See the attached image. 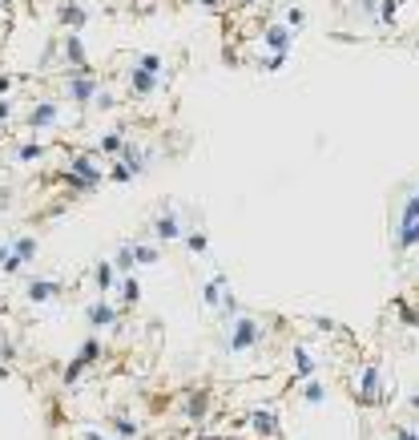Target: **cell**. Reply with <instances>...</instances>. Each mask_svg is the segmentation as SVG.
<instances>
[{"label": "cell", "mask_w": 419, "mask_h": 440, "mask_svg": "<svg viewBox=\"0 0 419 440\" xmlns=\"http://www.w3.org/2000/svg\"><path fill=\"white\" fill-rule=\"evenodd\" d=\"M262 45H266V53H290L295 49V28H286L283 21H274V25L262 28Z\"/></svg>", "instance_id": "52a82bcc"}, {"label": "cell", "mask_w": 419, "mask_h": 440, "mask_svg": "<svg viewBox=\"0 0 419 440\" xmlns=\"http://www.w3.org/2000/svg\"><path fill=\"white\" fill-rule=\"evenodd\" d=\"M97 89H101V81L93 77V69L89 73H69V81H65V93H69V101L77 109H89L93 97H97Z\"/></svg>", "instance_id": "5b68a950"}, {"label": "cell", "mask_w": 419, "mask_h": 440, "mask_svg": "<svg viewBox=\"0 0 419 440\" xmlns=\"http://www.w3.org/2000/svg\"><path fill=\"white\" fill-rule=\"evenodd\" d=\"M182 222H178V214L173 210H161L153 218V242H182Z\"/></svg>", "instance_id": "7c38bea8"}, {"label": "cell", "mask_w": 419, "mask_h": 440, "mask_svg": "<svg viewBox=\"0 0 419 440\" xmlns=\"http://www.w3.org/2000/svg\"><path fill=\"white\" fill-rule=\"evenodd\" d=\"M121 146H125V138H121V134H117V129L101 138V150H105V154H121Z\"/></svg>", "instance_id": "d4e9b609"}, {"label": "cell", "mask_w": 419, "mask_h": 440, "mask_svg": "<svg viewBox=\"0 0 419 440\" xmlns=\"http://www.w3.org/2000/svg\"><path fill=\"white\" fill-rule=\"evenodd\" d=\"M57 21H61L69 33H81V28L89 25V9L81 0H61V4H57Z\"/></svg>", "instance_id": "9c48e42d"}, {"label": "cell", "mask_w": 419, "mask_h": 440, "mask_svg": "<svg viewBox=\"0 0 419 440\" xmlns=\"http://www.w3.org/2000/svg\"><path fill=\"white\" fill-rule=\"evenodd\" d=\"M37 251H40V242L33 239V235H21L16 242H9V254H4L0 271H4V275H16V271H25V267L37 259Z\"/></svg>", "instance_id": "3957f363"}, {"label": "cell", "mask_w": 419, "mask_h": 440, "mask_svg": "<svg viewBox=\"0 0 419 440\" xmlns=\"http://www.w3.org/2000/svg\"><path fill=\"white\" fill-rule=\"evenodd\" d=\"M61 279H33L25 287V299L28 303H37V307H45V303H57L61 299Z\"/></svg>", "instance_id": "ba28073f"}, {"label": "cell", "mask_w": 419, "mask_h": 440, "mask_svg": "<svg viewBox=\"0 0 419 440\" xmlns=\"http://www.w3.org/2000/svg\"><path fill=\"white\" fill-rule=\"evenodd\" d=\"M290 355H295V372H298V376H303V380L315 376V355H310L307 348H295Z\"/></svg>", "instance_id": "ffe728a7"}, {"label": "cell", "mask_w": 419, "mask_h": 440, "mask_svg": "<svg viewBox=\"0 0 419 440\" xmlns=\"http://www.w3.org/2000/svg\"><path fill=\"white\" fill-rule=\"evenodd\" d=\"M161 77L158 73H141V69H129V89H134V97H149V93H158Z\"/></svg>", "instance_id": "5bb4252c"}, {"label": "cell", "mask_w": 419, "mask_h": 440, "mask_svg": "<svg viewBox=\"0 0 419 440\" xmlns=\"http://www.w3.org/2000/svg\"><path fill=\"white\" fill-rule=\"evenodd\" d=\"M259 336H262L259 319L238 311L234 319H230V327H226V348H230V352H250V348L259 343Z\"/></svg>", "instance_id": "6da1fadb"}, {"label": "cell", "mask_w": 419, "mask_h": 440, "mask_svg": "<svg viewBox=\"0 0 419 440\" xmlns=\"http://www.w3.org/2000/svg\"><path fill=\"white\" fill-rule=\"evenodd\" d=\"M0 13H9V0H0Z\"/></svg>", "instance_id": "d6a6232c"}, {"label": "cell", "mask_w": 419, "mask_h": 440, "mask_svg": "<svg viewBox=\"0 0 419 440\" xmlns=\"http://www.w3.org/2000/svg\"><path fill=\"white\" fill-rule=\"evenodd\" d=\"M0 376H4V367H0Z\"/></svg>", "instance_id": "e575fe53"}, {"label": "cell", "mask_w": 419, "mask_h": 440, "mask_svg": "<svg viewBox=\"0 0 419 440\" xmlns=\"http://www.w3.org/2000/svg\"><path fill=\"white\" fill-rule=\"evenodd\" d=\"M77 440H101V432H93V428H85V432H77Z\"/></svg>", "instance_id": "4dcf8cb0"}, {"label": "cell", "mask_w": 419, "mask_h": 440, "mask_svg": "<svg viewBox=\"0 0 419 440\" xmlns=\"http://www.w3.org/2000/svg\"><path fill=\"white\" fill-rule=\"evenodd\" d=\"M202 9H222V0H197Z\"/></svg>", "instance_id": "1f68e13d"}, {"label": "cell", "mask_w": 419, "mask_h": 440, "mask_svg": "<svg viewBox=\"0 0 419 440\" xmlns=\"http://www.w3.org/2000/svg\"><path fill=\"white\" fill-rule=\"evenodd\" d=\"M13 114H16V97H9V93H4V97H0V126H4Z\"/></svg>", "instance_id": "4316f807"}, {"label": "cell", "mask_w": 419, "mask_h": 440, "mask_svg": "<svg viewBox=\"0 0 419 440\" xmlns=\"http://www.w3.org/2000/svg\"><path fill=\"white\" fill-rule=\"evenodd\" d=\"M61 122V105L53 97H37L33 105H28V114H25V126L28 129H53Z\"/></svg>", "instance_id": "8992f818"}, {"label": "cell", "mask_w": 419, "mask_h": 440, "mask_svg": "<svg viewBox=\"0 0 419 440\" xmlns=\"http://www.w3.org/2000/svg\"><path fill=\"white\" fill-rule=\"evenodd\" d=\"M134 69H141V73H158L161 77V69H165V57L161 53H141L134 61Z\"/></svg>", "instance_id": "d6986e66"}, {"label": "cell", "mask_w": 419, "mask_h": 440, "mask_svg": "<svg viewBox=\"0 0 419 440\" xmlns=\"http://www.w3.org/2000/svg\"><path fill=\"white\" fill-rule=\"evenodd\" d=\"M395 440H415V432H411L407 424H399V428H395Z\"/></svg>", "instance_id": "f546056e"}, {"label": "cell", "mask_w": 419, "mask_h": 440, "mask_svg": "<svg viewBox=\"0 0 419 440\" xmlns=\"http://www.w3.org/2000/svg\"><path fill=\"white\" fill-rule=\"evenodd\" d=\"M250 428L259 436H274L278 432V412H250Z\"/></svg>", "instance_id": "2e32d148"}, {"label": "cell", "mask_w": 419, "mask_h": 440, "mask_svg": "<svg viewBox=\"0 0 419 440\" xmlns=\"http://www.w3.org/2000/svg\"><path fill=\"white\" fill-rule=\"evenodd\" d=\"M303 25H307V13H303V9H290V13H286V28H295L298 33Z\"/></svg>", "instance_id": "83f0119b"}, {"label": "cell", "mask_w": 419, "mask_h": 440, "mask_svg": "<svg viewBox=\"0 0 419 440\" xmlns=\"http://www.w3.org/2000/svg\"><path fill=\"white\" fill-rule=\"evenodd\" d=\"M415 227H419V202H415V190H407L403 218H399V230H395V251L399 254H411V247H415Z\"/></svg>", "instance_id": "7a4b0ae2"}, {"label": "cell", "mask_w": 419, "mask_h": 440, "mask_svg": "<svg viewBox=\"0 0 419 440\" xmlns=\"http://www.w3.org/2000/svg\"><path fill=\"white\" fill-rule=\"evenodd\" d=\"M283 65H286V53H266V57H262V69H266V73H278Z\"/></svg>", "instance_id": "484cf974"}, {"label": "cell", "mask_w": 419, "mask_h": 440, "mask_svg": "<svg viewBox=\"0 0 419 440\" xmlns=\"http://www.w3.org/2000/svg\"><path fill=\"white\" fill-rule=\"evenodd\" d=\"M93 275H97V295H109L113 283H117V271H113L109 259H97V271H93Z\"/></svg>", "instance_id": "e0dca14e"}, {"label": "cell", "mask_w": 419, "mask_h": 440, "mask_svg": "<svg viewBox=\"0 0 419 440\" xmlns=\"http://www.w3.org/2000/svg\"><path fill=\"white\" fill-rule=\"evenodd\" d=\"M137 299H141V287H137V279H134V275H121V303H125V307H134Z\"/></svg>", "instance_id": "603a6c76"}, {"label": "cell", "mask_w": 419, "mask_h": 440, "mask_svg": "<svg viewBox=\"0 0 419 440\" xmlns=\"http://www.w3.org/2000/svg\"><path fill=\"white\" fill-rule=\"evenodd\" d=\"M182 242H185V251H190V254H206L210 251V235H206V230H185Z\"/></svg>", "instance_id": "ac0fdd59"}, {"label": "cell", "mask_w": 419, "mask_h": 440, "mask_svg": "<svg viewBox=\"0 0 419 440\" xmlns=\"http://www.w3.org/2000/svg\"><path fill=\"white\" fill-rule=\"evenodd\" d=\"M113 432H117L121 440H134L137 432H141V428H137V420H134V416H113Z\"/></svg>", "instance_id": "44dd1931"}, {"label": "cell", "mask_w": 419, "mask_h": 440, "mask_svg": "<svg viewBox=\"0 0 419 440\" xmlns=\"http://www.w3.org/2000/svg\"><path fill=\"white\" fill-rule=\"evenodd\" d=\"M242 4H254V0H242Z\"/></svg>", "instance_id": "836d02e7"}, {"label": "cell", "mask_w": 419, "mask_h": 440, "mask_svg": "<svg viewBox=\"0 0 419 440\" xmlns=\"http://www.w3.org/2000/svg\"><path fill=\"white\" fill-rule=\"evenodd\" d=\"M65 65H69L73 73H89V69H93V65H89V53H85L81 33H69V37H65Z\"/></svg>", "instance_id": "8fae6325"}, {"label": "cell", "mask_w": 419, "mask_h": 440, "mask_svg": "<svg viewBox=\"0 0 419 440\" xmlns=\"http://www.w3.org/2000/svg\"><path fill=\"white\" fill-rule=\"evenodd\" d=\"M226 291H230V279H226V275L206 279V283H202V303H206L210 311H218V307H222V295H226Z\"/></svg>", "instance_id": "4fadbf2b"}, {"label": "cell", "mask_w": 419, "mask_h": 440, "mask_svg": "<svg viewBox=\"0 0 419 440\" xmlns=\"http://www.w3.org/2000/svg\"><path fill=\"white\" fill-rule=\"evenodd\" d=\"M355 400L359 404H379L383 400V367L379 364H363L355 376Z\"/></svg>", "instance_id": "277c9868"}, {"label": "cell", "mask_w": 419, "mask_h": 440, "mask_svg": "<svg viewBox=\"0 0 419 440\" xmlns=\"http://www.w3.org/2000/svg\"><path fill=\"white\" fill-rule=\"evenodd\" d=\"M129 254H134L137 267H153L161 263V247L158 242H129Z\"/></svg>", "instance_id": "9a60e30c"}, {"label": "cell", "mask_w": 419, "mask_h": 440, "mask_svg": "<svg viewBox=\"0 0 419 440\" xmlns=\"http://www.w3.org/2000/svg\"><path fill=\"white\" fill-rule=\"evenodd\" d=\"M16 85V77H9V73H0V97H4V93H9V89Z\"/></svg>", "instance_id": "f1b7e54d"}, {"label": "cell", "mask_w": 419, "mask_h": 440, "mask_svg": "<svg viewBox=\"0 0 419 440\" xmlns=\"http://www.w3.org/2000/svg\"><path fill=\"white\" fill-rule=\"evenodd\" d=\"M303 400L322 404V400H327V388H322V384H319L315 376H307V380H303Z\"/></svg>", "instance_id": "7402d4cb"}, {"label": "cell", "mask_w": 419, "mask_h": 440, "mask_svg": "<svg viewBox=\"0 0 419 440\" xmlns=\"http://www.w3.org/2000/svg\"><path fill=\"white\" fill-rule=\"evenodd\" d=\"M37 158H45V146H33V141H28V146L16 150V162H37Z\"/></svg>", "instance_id": "cb8c5ba5"}, {"label": "cell", "mask_w": 419, "mask_h": 440, "mask_svg": "<svg viewBox=\"0 0 419 440\" xmlns=\"http://www.w3.org/2000/svg\"><path fill=\"white\" fill-rule=\"evenodd\" d=\"M85 315H89V323H93V327H117V319H121V311L113 307L109 295H97V299L89 303Z\"/></svg>", "instance_id": "30bf717a"}]
</instances>
